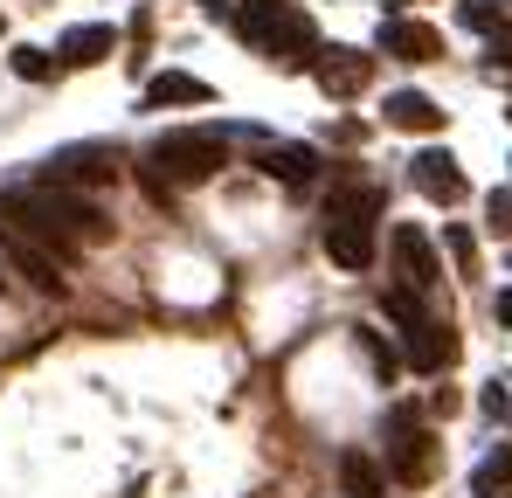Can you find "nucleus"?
<instances>
[{
  "label": "nucleus",
  "mask_w": 512,
  "mask_h": 498,
  "mask_svg": "<svg viewBox=\"0 0 512 498\" xmlns=\"http://www.w3.org/2000/svg\"><path fill=\"white\" fill-rule=\"evenodd\" d=\"M146 166H153L167 187H201V180H215V173L229 166V139L208 132V125H194V132H167V139H153Z\"/></svg>",
  "instance_id": "nucleus-3"
},
{
  "label": "nucleus",
  "mask_w": 512,
  "mask_h": 498,
  "mask_svg": "<svg viewBox=\"0 0 512 498\" xmlns=\"http://www.w3.org/2000/svg\"><path fill=\"white\" fill-rule=\"evenodd\" d=\"M416 187H423L429 201H443V208L464 201V173H457L450 153H416Z\"/></svg>",
  "instance_id": "nucleus-12"
},
{
  "label": "nucleus",
  "mask_w": 512,
  "mask_h": 498,
  "mask_svg": "<svg viewBox=\"0 0 512 498\" xmlns=\"http://www.w3.org/2000/svg\"><path fill=\"white\" fill-rule=\"evenodd\" d=\"M492 312H499V326H512V291H499V305H492Z\"/></svg>",
  "instance_id": "nucleus-26"
},
{
  "label": "nucleus",
  "mask_w": 512,
  "mask_h": 498,
  "mask_svg": "<svg viewBox=\"0 0 512 498\" xmlns=\"http://www.w3.org/2000/svg\"><path fill=\"white\" fill-rule=\"evenodd\" d=\"M118 173H125V153L104 146V139H90V146H63V153L42 160V180H49V187H70V194H84V187H111Z\"/></svg>",
  "instance_id": "nucleus-5"
},
{
  "label": "nucleus",
  "mask_w": 512,
  "mask_h": 498,
  "mask_svg": "<svg viewBox=\"0 0 512 498\" xmlns=\"http://www.w3.org/2000/svg\"><path fill=\"white\" fill-rule=\"evenodd\" d=\"M485 222H492L499 236H512V194H492V201H485Z\"/></svg>",
  "instance_id": "nucleus-24"
},
{
  "label": "nucleus",
  "mask_w": 512,
  "mask_h": 498,
  "mask_svg": "<svg viewBox=\"0 0 512 498\" xmlns=\"http://www.w3.org/2000/svg\"><path fill=\"white\" fill-rule=\"evenodd\" d=\"M111 49H118V35H111L104 21H84V28H70V35L56 42V56H63L70 70H90V63H104Z\"/></svg>",
  "instance_id": "nucleus-13"
},
{
  "label": "nucleus",
  "mask_w": 512,
  "mask_h": 498,
  "mask_svg": "<svg viewBox=\"0 0 512 498\" xmlns=\"http://www.w3.org/2000/svg\"><path fill=\"white\" fill-rule=\"evenodd\" d=\"M291 0H243V14H236V28H243V42L263 49L270 42V28H277V14H284Z\"/></svg>",
  "instance_id": "nucleus-19"
},
{
  "label": "nucleus",
  "mask_w": 512,
  "mask_h": 498,
  "mask_svg": "<svg viewBox=\"0 0 512 498\" xmlns=\"http://www.w3.org/2000/svg\"><path fill=\"white\" fill-rule=\"evenodd\" d=\"M360 353L374 360V374H381V381H395V367H402V360H395V346H381V332H360Z\"/></svg>",
  "instance_id": "nucleus-21"
},
{
  "label": "nucleus",
  "mask_w": 512,
  "mask_h": 498,
  "mask_svg": "<svg viewBox=\"0 0 512 498\" xmlns=\"http://www.w3.org/2000/svg\"><path fill=\"white\" fill-rule=\"evenodd\" d=\"M492 77H512V42H492Z\"/></svg>",
  "instance_id": "nucleus-25"
},
{
  "label": "nucleus",
  "mask_w": 512,
  "mask_h": 498,
  "mask_svg": "<svg viewBox=\"0 0 512 498\" xmlns=\"http://www.w3.org/2000/svg\"><path fill=\"white\" fill-rule=\"evenodd\" d=\"M256 166H263L270 180H284V187H305V180L319 173V153H312V146H263Z\"/></svg>",
  "instance_id": "nucleus-15"
},
{
  "label": "nucleus",
  "mask_w": 512,
  "mask_h": 498,
  "mask_svg": "<svg viewBox=\"0 0 512 498\" xmlns=\"http://www.w3.org/2000/svg\"><path fill=\"white\" fill-rule=\"evenodd\" d=\"M201 7H208V14H222V7H229V0H201Z\"/></svg>",
  "instance_id": "nucleus-27"
},
{
  "label": "nucleus",
  "mask_w": 512,
  "mask_h": 498,
  "mask_svg": "<svg viewBox=\"0 0 512 498\" xmlns=\"http://www.w3.org/2000/svg\"><path fill=\"white\" fill-rule=\"evenodd\" d=\"M381 49L395 63H443V35L429 21H381Z\"/></svg>",
  "instance_id": "nucleus-11"
},
{
  "label": "nucleus",
  "mask_w": 512,
  "mask_h": 498,
  "mask_svg": "<svg viewBox=\"0 0 512 498\" xmlns=\"http://www.w3.org/2000/svg\"><path fill=\"white\" fill-rule=\"evenodd\" d=\"M436 464H443L436 436H429L409 409H395V415H388V478H402V485H429Z\"/></svg>",
  "instance_id": "nucleus-6"
},
{
  "label": "nucleus",
  "mask_w": 512,
  "mask_h": 498,
  "mask_svg": "<svg viewBox=\"0 0 512 498\" xmlns=\"http://www.w3.org/2000/svg\"><path fill=\"white\" fill-rule=\"evenodd\" d=\"M457 21H464V28H471V35H492V42H506V7H499V0H464V7H457Z\"/></svg>",
  "instance_id": "nucleus-20"
},
{
  "label": "nucleus",
  "mask_w": 512,
  "mask_h": 498,
  "mask_svg": "<svg viewBox=\"0 0 512 498\" xmlns=\"http://www.w3.org/2000/svg\"><path fill=\"white\" fill-rule=\"evenodd\" d=\"M471 498H512V443H499V450L471 471Z\"/></svg>",
  "instance_id": "nucleus-18"
},
{
  "label": "nucleus",
  "mask_w": 512,
  "mask_h": 498,
  "mask_svg": "<svg viewBox=\"0 0 512 498\" xmlns=\"http://www.w3.org/2000/svg\"><path fill=\"white\" fill-rule=\"evenodd\" d=\"M312 77H319L326 97H360V90L374 83V56H360V49H319Z\"/></svg>",
  "instance_id": "nucleus-9"
},
{
  "label": "nucleus",
  "mask_w": 512,
  "mask_h": 498,
  "mask_svg": "<svg viewBox=\"0 0 512 498\" xmlns=\"http://www.w3.org/2000/svg\"><path fill=\"white\" fill-rule=\"evenodd\" d=\"M0 229H14V236H35L42 249H56V263H70L84 243H104L111 236V222L97 215V201L84 194H70V187H7L0 194Z\"/></svg>",
  "instance_id": "nucleus-1"
},
{
  "label": "nucleus",
  "mask_w": 512,
  "mask_h": 498,
  "mask_svg": "<svg viewBox=\"0 0 512 498\" xmlns=\"http://www.w3.org/2000/svg\"><path fill=\"white\" fill-rule=\"evenodd\" d=\"M340 485H346V498H381L388 492V471H381L367 450H346L340 457Z\"/></svg>",
  "instance_id": "nucleus-16"
},
{
  "label": "nucleus",
  "mask_w": 512,
  "mask_h": 498,
  "mask_svg": "<svg viewBox=\"0 0 512 498\" xmlns=\"http://www.w3.org/2000/svg\"><path fill=\"white\" fill-rule=\"evenodd\" d=\"M0 249H7V263H14L35 291H49V298L63 291V263H56V249H42L35 236H14V229H0Z\"/></svg>",
  "instance_id": "nucleus-10"
},
{
  "label": "nucleus",
  "mask_w": 512,
  "mask_h": 498,
  "mask_svg": "<svg viewBox=\"0 0 512 498\" xmlns=\"http://www.w3.org/2000/svg\"><path fill=\"white\" fill-rule=\"evenodd\" d=\"M374 215H381V194L374 187H346L326 208V256L340 270H367L374 263Z\"/></svg>",
  "instance_id": "nucleus-4"
},
{
  "label": "nucleus",
  "mask_w": 512,
  "mask_h": 498,
  "mask_svg": "<svg viewBox=\"0 0 512 498\" xmlns=\"http://www.w3.org/2000/svg\"><path fill=\"white\" fill-rule=\"evenodd\" d=\"M388 249H395V277H402V291H436V277H443V263H436V243H429L416 222H395V236H388Z\"/></svg>",
  "instance_id": "nucleus-7"
},
{
  "label": "nucleus",
  "mask_w": 512,
  "mask_h": 498,
  "mask_svg": "<svg viewBox=\"0 0 512 498\" xmlns=\"http://www.w3.org/2000/svg\"><path fill=\"white\" fill-rule=\"evenodd\" d=\"M14 77L42 83V77H49V56H42V49H14Z\"/></svg>",
  "instance_id": "nucleus-23"
},
{
  "label": "nucleus",
  "mask_w": 512,
  "mask_h": 498,
  "mask_svg": "<svg viewBox=\"0 0 512 498\" xmlns=\"http://www.w3.org/2000/svg\"><path fill=\"white\" fill-rule=\"evenodd\" d=\"M381 312H388V319L402 326V360H409L416 374H443V367L457 360V332L443 326V319H423L416 291L388 284V291H381Z\"/></svg>",
  "instance_id": "nucleus-2"
},
{
  "label": "nucleus",
  "mask_w": 512,
  "mask_h": 498,
  "mask_svg": "<svg viewBox=\"0 0 512 498\" xmlns=\"http://www.w3.org/2000/svg\"><path fill=\"white\" fill-rule=\"evenodd\" d=\"M208 97H215V90L201 77H187V70H167V77L146 83V104H153V111H160V104H208Z\"/></svg>",
  "instance_id": "nucleus-17"
},
{
  "label": "nucleus",
  "mask_w": 512,
  "mask_h": 498,
  "mask_svg": "<svg viewBox=\"0 0 512 498\" xmlns=\"http://www.w3.org/2000/svg\"><path fill=\"white\" fill-rule=\"evenodd\" d=\"M263 56H270L277 70H312V63H319V28H312V14L284 7L277 28H270V42H263Z\"/></svg>",
  "instance_id": "nucleus-8"
},
{
  "label": "nucleus",
  "mask_w": 512,
  "mask_h": 498,
  "mask_svg": "<svg viewBox=\"0 0 512 498\" xmlns=\"http://www.w3.org/2000/svg\"><path fill=\"white\" fill-rule=\"evenodd\" d=\"M388 125L395 132H443V104L423 97V90H395L388 97Z\"/></svg>",
  "instance_id": "nucleus-14"
},
{
  "label": "nucleus",
  "mask_w": 512,
  "mask_h": 498,
  "mask_svg": "<svg viewBox=\"0 0 512 498\" xmlns=\"http://www.w3.org/2000/svg\"><path fill=\"white\" fill-rule=\"evenodd\" d=\"M443 249L457 256V270H464V277L478 270V243H471V229H443Z\"/></svg>",
  "instance_id": "nucleus-22"
}]
</instances>
